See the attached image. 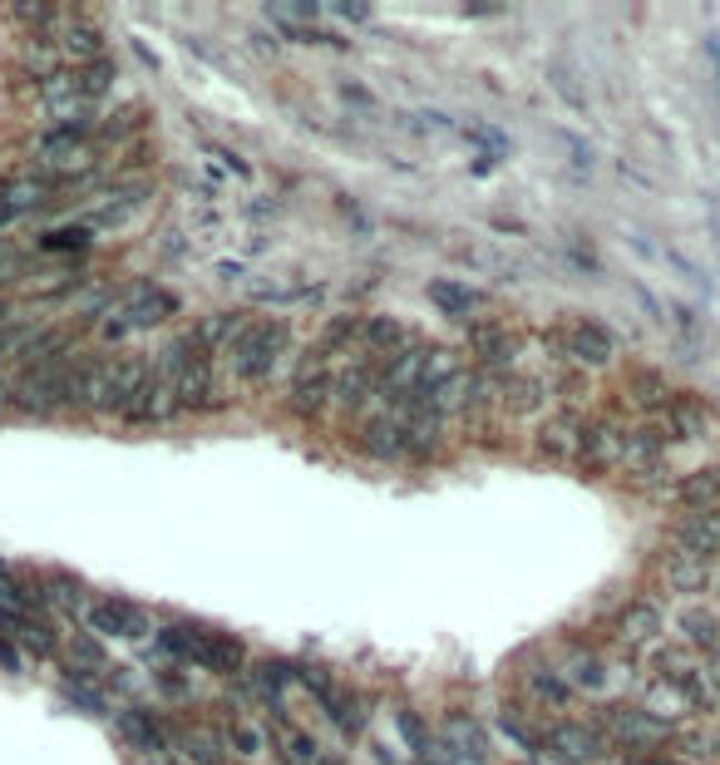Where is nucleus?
<instances>
[{"label": "nucleus", "instance_id": "obj_1", "mask_svg": "<svg viewBox=\"0 0 720 765\" xmlns=\"http://www.w3.org/2000/svg\"><path fill=\"white\" fill-rule=\"evenodd\" d=\"M287 351H292V326L282 322V316H247L243 336L227 351V365H233L227 375L243 385H267L272 375L282 371Z\"/></svg>", "mask_w": 720, "mask_h": 765}, {"label": "nucleus", "instance_id": "obj_2", "mask_svg": "<svg viewBox=\"0 0 720 765\" xmlns=\"http://www.w3.org/2000/svg\"><path fill=\"white\" fill-rule=\"evenodd\" d=\"M148 371H154L148 356H89L85 410H95V415H124L129 401L139 395V385L148 381Z\"/></svg>", "mask_w": 720, "mask_h": 765}, {"label": "nucleus", "instance_id": "obj_3", "mask_svg": "<svg viewBox=\"0 0 720 765\" xmlns=\"http://www.w3.org/2000/svg\"><path fill=\"white\" fill-rule=\"evenodd\" d=\"M519 706H529L533 716H543V722H558V716H568V706L578 702V692L568 687V677L553 667V661L533 657L519 667Z\"/></svg>", "mask_w": 720, "mask_h": 765}, {"label": "nucleus", "instance_id": "obj_4", "mask_svg": "<svg viewBox=\"0 0 720 765\" xmlns=\"http://www.w3.org/2000/svg\"><path fill=\"white\" fill-rule=\"evenodd\" d=\"M331 385H336V361L312 346L287 381V410L302 420H316L322 410H331Z\"/></svg>", "mask_w": 720, "mask_h": 765}, {"label": "nucleus", "instance_id": "obj_5", "mask_svg": "<svg viewBox=\"0 0 720 765\" xmlns=\"http://www.w3.org/2000/svg\"><path fill=\"white\" fill-rule=\"evenodd\" d=\"M296 681L316 696V706L331 716V726L346 730V736H361L365 730V702L351 687H341L326 667H296Z\"/></svg>", "mask_w": 720, "mask_h": 765}, {"label": "nucleus", "instance_id": "obj_6", "mask_svg": "<svg viewBox=\"0 0 720 765\" xmlns=\"http://www.w3.org/2000/svg\"><path fill=\"white\" fill-rule=\"evenodd\" d=\"M558 336V356H568L582 371H608L617 361V336L602 322H588V316H573L553 331Z\"/></svg>", "mask_w": 720, "mask_h": 765}, {"label": "nucleus", "instance_id": "obj_7", "mask_svg": "<svg viewBox=\"0 0 720 765\" xmlns=\"http://www.w3.org/2000/svg\"><path fill=\"white\" fill-rule=\"evenodd\" d=\"M548 751L568 765H602L612 746L588 716H558V722H548Z\"/></svg>", "mask_w": 720, "mask_h": 765}, {"label": "nucleus", "instance_id": "obj_8", "mask_svg": "<svg viewBox=\"0 0 720 765\" xmlns=\"http://www.w3.org/2000/svg\"><path fill=\"white\" fill-rule=\"evenodd\" d=\"M85 622L95 627V637H114V643H154V622L129 598H95Z\"/></svg>", "mask_w": 720, "mask_h": 765}, {"label": "nucleus", "instance_id": "obj_9", "mask_svg": "<svg viewBox=\"0 0 720 765\" xmlns=\"http://www.w3.org/2000/svg\"><path fill=\"white\" fill-rule=\"evenodd\" d=\"M65 183L40 174V168H26V174H10L0 178V213H6L10 223L16 218H30V213H45L55 198H60Z\"/></svg>", "mask_w": 720, "mask_h": 765}, {"label": "nucleus", "instance_id": "obj_10", "mask_svg": "<svg viewBox=\"0 0 720 765\" xmlns=\"http://www.w3.org/2000/svg\"><path fill=\"white\" fill-rule=\"evenodd\" d=\"M588 410H568V405H558V415H548L543 425H539V435H533V444H539V454L543 460H553V464H568V460H578L582 454V430H588Z\"/></svg>", "mask_w": 720, "mask_h": 765}, {"label": "nucleus", "instance_id": "obj_11", "mask_svg": "<svg viewBox=\"0 0 720 765\" xmlns=\"http://www.w3.org/2000/svg\"><path fill=\"white\" fill-rule=\"evenodd\" d=\"M114 730H119L134 751H144V761L148 756H174V751H168V746H174V736H168L164 716H154L139 702H129V706H119V712H114Z\"/></svg>", "mask_w": 720, "mask_h": 765}, {"label": "nucleus", "instance_id": "obj_12", "mask_svg": "<svg viewBox=\"0 0 720 765\" xmlns=\"http://www.w3.org/2000/svg\"><path fill=\"white\" fill-rule=\"evenodd\" d=\"M519 346L523 336L509 322H469V351H474V365H484V371H513Z\"/></svg>", "mask_w": 720, "mask_h": 765}, {"label": "nucleus", "instance_id": "obj_13", "mask_svg": "<svg viewBox=\"0 0 720 765\" xmlns=\"http://www.w3.org/2000/svg\"><path fill=\"white\" fill-rule=\"evenodd\" d=\"M381 395V371L371 361H336V385H331V405L361 415L365 405Z\"/></svg>", "mask_w": 720, "mask_h": 765}, {"label": "nucleus", "instance_id": "obj_14", "mask_svg": "<svg viewBox=\"0 0 720 765\" xmlns=\"http://www.w3.org/2000/svg\"><path fill=\"white\" fill-rule=\"evenodd\" d=\"M174 395H178V415L183 410H213L217 401H223V371H217L213 356H193L188 371L174 381Z\"/></svg>", "mask_w": 720, "mask_h": 765}, {"label": "nucleus", "instance_id": "obj_15", "mask_svg": "<svg viewBox=\"0 0 720 765\" xmlns=\"http://www.w3.org/2000/svg\"><path fill=\"white\" fill-rule=\"evenodd\" d=\"M119 306L129 312L134 331H144V326H164L168 316L178 312V296L168 292V287H158V282L139 277V282H129V287L119 292Z\"/></svg>", "mask_w": 720, "mask_h": 765}, {"label": "nucleus", "instance_id": "obj_16", "mask_svg": "<svg viewBox=\"0 0 720 765\" xmlns=\"http://www.w3.org/2000/svg\"><path fill=\"white\" fill-rule=\"evenodd\" d=\"M178 415V395H174V385L164 381L158 371H148V381L139 385V395L129 401V410H124V425H134V430H148V425H168V420Z\"/></svg>", "mask_w": 720, "mask_h": 765}, {"label": "nucleus", "instance_id": "obj_17", "mask_svg": "<svg viewBox=\"0 0 720 765\" xmlns=\"http://www.w3.org/2000/svg\"><path fill=\"white\" fill-rule=\"evenodd\" d=\"M553 401L543 371H504L499 375V415H539Z\"/></svg>", "mask_w": 720, "mask_h": 765}, {"label": "nucleus", "instance_id": "obj_18", "mask_svg": "<svg viewBox=\"0 0 720 765\" xmlns=\"http://www.w3.org/2000/svg\"><path fill=\"white\" fill-rule=\"evenodd\" d=\"M356 450L365 454V460H381V464L410 460V454H405V430H400V420L391 415V410L361 420V425H356Z\"/></svg>", "mask_w": 720, "mask_h": 765}, {"label": "nucleus", "instance_id": "obj_19", "mask_svg": "<svg viewBox=\"0 0 720 765\" xmlns=\"http://www.w3.org/2000/svg\"><path fill=\"white\" fill-rule=\"evenodd\" d=\"M148 198H154V183H119L105 203H95V208L79 213V223H85L89 233H99V227H124Z\"/></svg>", "mask_w": 720, "mask_h": 765}, {"label": "nucleus", "instance_id": "obj_20", "mask_svg": "<svg viewBox=\"0 0 720 765\" xmlns=\"http://www.w3.org/2000/svg\"><path fill=\"white\" fill-rule=\"evenodd\" d=\"M55 45H60V55H65V65H70V70H85V65L109 60L105 30H99L95 20H85V16H70V20H65V26L55 30Z\"/></svg>", "mask_w": 720, "mask_h": 765}, {"label": "nucleus", "instance_id": "obj_21", "mask_svg": "<svg viewBox=\"0 0 720 765\" xmlns=\"http://www.w3.org/2000/svg\"><path fill=\"white\" fill-rule=\"evenodd\" d=\"M168 736H174L183 765H227V756H233L223 741V726H213V722L178 726V730H168Z\"/></svg>", "mask_w": 720, "mask_h": 765}, {"label": "nucleus", "instance_id": "obj_22", "mask_svg": "<svg viewBox=\"0 0 720 765\" xmlns=\"http://www.w3.org/2000/svg\"><path fill=\"white\" fill-rule=\"evenodd\" d=\"M36 588H40V602H45V612H65V618H85L89 612V588L79 583L75 573H65V568H45V573L36 578Z\"/></svg>", "mask_w": 720, "mask_h": 765}, {"label": "nucleus", "instance_id": "obj_23", "mask_svg": "<svg viewBox=\"0 0 720 765\" xmlns=\"http://www.w3.org/2000/svg\"><path fill=\"white\" fill-rule=\"evenodd\" d=\"M292 681H296V661H282V657H272V661H257L253 667V702H262L267 712H277V722H292L287 716V692H292Z\"/></svg>", "mask_w": 720, "mask_h": 765}, {"label": "nucleus", "instance_id": "obj_24", "mask_svg": "<svg viewBox=\"0 0 720 765\" xmlns=\"http://www.w3.org/2000/svg\"><path fill=\"white\" fill-rule=\"evenodd\" d=\"M0 637H10L16 647H26V653L36 657H55L60 653V632L50 627V618H20V612H6L0 608Z\"/></svg>", "mask_w": 720, "mask_h": 765}, {"label": "nucleus", "instance_id": "obj_25", "mask_svg": "<svg viewBox=\"0 0 720 765\" xmlns=\"http://www.w3.org/2000/svg\"><path fill=\"white\" fill-rule=\"evenodd\" d=\"M243 326H247V316L243 312H213V316H203L198 326H193V341H198V351L203 356H227L233 351V341L243 336Z\"/></svg>", "mask_w": 720, "mask_h": 765}, {"label": "nucleus", "instance_id": "obj_26", "mask_svg": "<svg viewBox=\"0 0 720 765\" xmlns=\"http://www.w3.org/2000/svg\"><path fill=\"white\" fill-rule=\"evenodd\" d=\"M247 661V647L227 632H213V627H198V667L217 671V677H233Z\"/></svg>", "mask_w": 720, "mask_h": 765}, {"label": "nucleus", "instance_id": "obj_27", "mask_svg": "<svg viewBox=\"0 0 720 765\" xmlns=\"http://www.w3.org/2000/svg\"><path fill=\"white\" fill-rule=\"evenodd\" d=\"M391 716H395V730H400V741L410 746V756H415V765H420V761H430L434 751H440V730H430V726H425V716H420L415 706L400 702Z\"/></svg>", "mask_w": 720, "mask_h": 765}, {"label": "nucleus", "instance_id": "obj_28", "mask_svg": "<svg viewBox=\"0 0 720 765\" xmlns=\"http://www.w3.org/2000/svg\"><path fill=\"white\" fill-rule=\"evenodd\" d=\"M410 326L400 322V316H365V326H361V346H371V351H381V356H395V351H405L410 346Z\"/></svg>", "mask_w": 720, "mask_h": 765}, {"label": "nucleus", "instance_id": "obj_29", "mask_svg": "<svg viewBox=\"0 0 720 765\" xmlns=\"http://www.w3.org/2000/svg\"><path fill=\"white\" fill-rule=\"evenodd\" d=\"M0 608L20 612V618H40L45 602H40V588L36 583H26L20 573H10V568L0 563Z\"/></svg>", "mask_w": 720, "mask_h": 765}, {"label": "nucleus", "instance_id": "obj_30", "mask_svg": "<svg viewBox=\"0 0 720 765\" xmlns=\"http://www.w3.org/2000/svg\"><path fill=\"white\" fill-rule=\"evenodd\" d=\"M277 751H282V765H322V746H316V736L306 726L296 722H282L277 726Z\"/></svg>", "mask_w": 720, "mask_h": 765}, {"label": "nucleus", "instance_id": "obj_31", "mask_svg": "<svg viewBox=\"0 0 720 765\" xmlns=\"http://www.w3.org/2000/svg\"><path fill=\"white\" fill-rule=\"evenodd\" d=\"M60 681H65V696H70L79 712H95V716L109 712V692L95 681V671H85V667H75V661H70Z\"/></svg>", "mask_w": 720, "mask_h": 765}, {"label": "nucleus", "instance_id": "obj_32", "mask_svg": "<svg viewBox=\"0 0 720 765\" xmlns=\"http://www.w3.org/2000/svg\"><path fill=\"white\" fill-rule=\"evenodd\" d=\"M361 326H365V316H331V322L322 326L316 351L331 356V361H351V346L361 341Z\"/></svg>", "mask_w": 720, "mask_h": 765}, {"label": "nucleus", "instance_id": "obj_33", "mask_svg": "<svg viewBox=\"0 0 720 765\" xmlns=\"http://www.w3.org/2000/svg\"><path fill=\"white\" fill-rule=\"evenodd\" d=\"M20 65L36 75V85H45L50 75L65 70V55H60V45H55V36H30L20 45Z\"/></svg>", "mask_w": 720, "mask_h": 765}, {"label": "nucleus", "instance_id": "obj_34", "mask_svg": "<svg viewBox=\"0 0 720 765\" xmlns=\"http://www.w3.org/2000/svg\"><path fill=\"white\" fill-rule=\"evenodd\" d=\"M223 741H227V751H233L243 765H253L262 751H267V736H262L257 722H247V716H233V722L223 726Z\"/></svg>", "mask_w": 720, "mask_h": 765}, {"label": "nucleus", "instance_id": "obj_35", "mask_svg": "<svg viewBox=\"0 0 720 765\" xmlns=\"http://www.w3.org/2000/svg\"><path fill=\"white\" fill-rule=\"evenodd\" d=\"M262 16H272L277 26L306 30V26H316V16H326V6H322V0H267V6H262Z\"/></svg>", "mask_w": 720, "mask_h": 765}, {"label": "nucleus", "instance_id": "obj_36", "mask_svg": "<svg viewBox=\"0 0 720 765\" xmlns=\"http://www.w3.org/2000/svg\"><path fill=\"white\" fill-rule=\"evenodd\" d=\"M430 302L440 306V312H450V316H474L484 296L469 292V287H460V282H444V277H440V282H430Z\"/></svg>", "mask_w": 720, "mask_h": 765}, {"label": "nucleus", "instance_id": "obj_37", "mask_svg": "<svg viewBox=\"0 0 720 765\" xmlns=\"http://www.w3.org/2000/svg\"><path fill=\"white\" fill-rule=\"evenodd\" d=\"M65 647H70V661H75V667H85V671H109V657H105V647H99L95 632H70V637H65Z\"/></svg>", "mask_w": 720, "mask_h": 765}, {"label": "nucleus", "instance_id": "obj_38", "mask_svg": "<svg viewBox=\"0 0 720 765\" xmlns=\"http://www.w3.org/2000/svg\"><path fill=\"white\" fill-rule=\"evenodd\" d=\"M114 302H119V287H109V282H89V287H79V296H75V312L95 322V316L109 312Z\"/></svg>", "mask_w": 720, "mask_h": 765}, {"label": "nucleus", "instance_id": "obj_39", "mask_svg": "<svg viewBox=\"0 0 720 765\" xmlns=\"http://www.w3.org/2000/svg\"><path fill=\"white\" fill-rule=\"evenodd\" d=\"M395 124H400V129H410V134H420V139H430V134H450V129H454V119H450V114H440V109L395 114Z\"/></svg>", "mask_w": 720, "mask_h": 765}, {"label": "nucleus", "instance_id": "obj_40", "mask_svg": "<svg viewBox=\"0 0 720 765\" xmlns=\"http://www.w3.org/2000/svg\"><path fill=\"white\" fill-rule=\"evenodd\" d=\"M114 79H119L114 60H99V65H85V70H79V85H85V99H89V105H99V99L109 95Z\"/></svg>", "mask_w": 720, "mask_h": 765}, {"label": "nucleus", "instance_id": "obj_41", "mask_svg": "<svg viewBox=\"0 0 720 765\" xmlns=\"http://www.w3.org/2000/svg\"><path fill=\"white\" fill-rule=\"evenodd\" d=\"M129 331H134V322H129V312H124L119 302H114L109 312H99V316H95V336H99V341H109V346H114V341H124Z\"/></svg>", "mask_w": 720, "mask_h": 765}, {"label": "nucleus", "instance_id": "obj_42", "mask_svg": "<svg viewBox=\"0 0 720 765\" xmlns=\"http://www.w3.org/2000/svg\"><path fill=\"white\" fill-rule=\"evenodd\" d=\"M154 681H158V692H164V696H168V702H188V696H193V687H188V677H183V667H168V661H158Z\"/></svg>", "mask_w": 720, "mask_h": 765}, {"label": "nucleus", "instance_id": "obj_43", "mask_svg": "<svg viewBox=\"0 0 720 765\" xmlns=\"http://www.w3.org/2000/svg\"><path fill=\"white\" fill-rule=\"evenodd\" d=\"M326 16L331 20H351V26H365V20L375 16V6H371V0H331Z\"/></svg>", "mask_w": 720, "mask_h": 765}, {"label": "nucleus", "instance_id": "obj_44", "mask_svg": "<svg viewBox=\"0 0 720 765\" xmlns=\"http://www.w3.org/2000/svg\"><path fill=\"white\" fill-rule=\"evenodd\" d=\"M40 247H75L79 253V247H89V227L79 223V227H60V233H45Z\"/></svg>", "mask_w": 720, "mask_h": 765}, {"label": "nucleus", "instance_id": "obj_45", "mask_svg": "<svg viewBox=\"0 0 720 765\" xmlns=\"http://www.w3.org/2000/svg\"><path fill=\"white\" fill-rule=\"evenodd\" d=\"M469 144H479V148H494V154H509V139L499 129H489V124H469V134H464Z\"/></svg>", "mask_w": 720, "mask_h": 765}, {"label": "nucleus", "instance_id": "obj_46", "mask_svg": "<svg viewBox=\"0 0 720 765\" xmlns=\"http://www.w3.org/2000/svg\"><path fill=\"white\" fill-rule=\"evenodd\" d=\"M548 79L563 89L568 105H582V89H578V79H573V70H568V65H553V70H548Z\"/></svg>", "mask_w": 720, "mask_h": 765}, {"label": "nucleus", "instance_id": "obj_47", "mask_svg": "<svg viewBox=\"0 0 720 765\" xmlns=\"http://www.w3.org/2000/svg\"><path fill=\"white\" fill-rule=\"evenodd\" d=\"M105 692L114 696V692H119V696H139V677H134V671H105Z\"/></svg>", "mask_w": 720, "mask_h": 765}, {"label": "nucleus", "instance_id": "obj_48", "mask_svg": "<svg viewBox=\"0 0 720 765\" xmlns=\"http://www.w3.org/2000/svg\"><path fill=\"white\" fill-rule=\"evenodd\" d=\"M341 99H346V105H356L361 114H375L381 105H375V95L365 85H341Z\"/></svg>", "mask_w": 720, "mask_h": 765}, {"label": "nucleus", "instance_id": "obj_49", "mask_svg": "<svg viewBox=\"0 0 720 765\" xmlns=\"http://www.w3.org/2000/svg\"><path fill=\"white\" fill-rule=\"evenodd\" d=\"M0 667L20 671V653H16V643H10V637H0Z\"/></svg>", "mask_w": 720, "mask_h": 765}, {"label": "nucleus", "instance_id": "obj_50", "mask_svg": "<svg viewBox=\"0 0 720 765\" xmlns=\"http://www.w3.org/2000/svg\"><path fill=\"white\" fill-rule=\"evenodd\" d=\"M253 50L262 55V60H277V55H282V45H277V40H267V36H253Z\"/></svg>", "mask_w": 720, "mask_h": 765}, {"label": "nucleus", "instance_id": "obj_51", "mask_svg": "<svg viewBox=\"0 0 720 765\" xmlns=\"http://www.w3.org/2000/svg\"><path fill=\"white\" fill-rule=\"evenodd\" d=\"M464 16H479V20H484V16H504V6H484V0H474V6H464Z\"/></svg>", "mask_w": 720, "mask_h": 765}, {"label": "nucleus", "instance_id": "obj_52", "mask_svg": "<svg viewBox=\"0 0 720 765\" xmlns=\"http://www.w3.org/2000/svg\"><path fill=\"white\" fill-rule=\"evenodd\" d=\"M6 405H16V385H10L6 375H0V410H6Z\"/></svg>", "mask_w": 720, "mask_h": 765}, {"label": "nucleus", "instance_id": "obj_53", "mask_svg": "<svg viewBox=\"0 0 720 765\" xmlns=\"http://www.w3.org/2000/svg\"><path fill=\"white\" fill-rule=\"evenodd\" d=\"M144 765H183V761H178V756H148Z\"/></svg>", "mask_w": 720, "mask_h": 765}, {"label": "nucleus", "instance_id": "obj_54", "mask_svg": "<svg viewBox=\"0 0 720 765\" xmlns=\"http://www.w3.org/2000/svg\"><path fill=\"white\" fill-rule=\"evenodd\" d=\"M711 60H716V79H720V45H711Z\"/></svg>", "mask_w": 720, "mask_h": 765}]
</instances>
